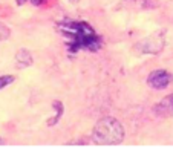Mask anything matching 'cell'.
Here are the masks:
<instances>
[{"mask_svg":"<svg viewBox=\"0 0 173 150\" xmlns=\"http://www.w3.org/2000/svg\"><path fill=\"white\" fill-rule=\"evenodd\" d=\"M14 83V75H2L0 77V91Z\"/></svg>","mask_w":173,"mask_h":150,"instance_id":"obj_8","label":"cell"},{"mask_svg":"<svg viewBox=\"0 0 173 150\" xmlns=\"http://www.w3.org/2000/svg\"><path fill=\"white\" fill-rule=\"evenodd\" d=\"M32 61H34L32 54H31L28 49L22 48V49L17 51V54H15V63H17V67H20V69L28 67V66L32 64Z\"/></svg>","mask_w":173,"mask_h":150,"instance_id":"obj_6","label":"cell"},{"mask_svg":"<svg viewBox=\"0 0 173 150\" xmlns=\"http://www.w3.org/2000/svg\"><path fill=\"white\" fill-rule=\"evenodd\" d=\"M46 0H31V3L34 5V6H40V5H43Z\"/></svg>","mask_w":173,"mask_h":150,"instance_id":"obj_10","label":"cell"},{"mask_svg":"<svg viewBox=\"0 0 173 150\" xmlns=\"http://www.w3.org/2000/svg\"><path fill=\"white\" fill-rule=\"evenodd\" d=\"M26 2H28V0H17V5H19V6H22V5H25Z\"/></svg>","mask_w":173,"mask_h":150,"instance_id":"obj_11","label":"cell"},{"mask_svg":"<svg viewBox=\"0 0 173 150\" xmlns=\"http://www.w3.org/2000/svg\"><path fill=\"white\" fill-rule=\"evenodd\" d=\"M124 136L123 124L113 117L101 118L92 130V141L100 146H118L124 141Z\"/></svg>","mask_w":173,"mask_h":150,"instance_id":"obj_2","label":"cell"},{"mask_svg":"<svg viewBox=\"0 0 173 150\" xmlns=\"http://www.w3.org/2000/svg\"><path fill=\"white\" fill-rule=\"evenodd\" d=\"M58 28L66 38V45L69 52L78 51H90L95 52L101 49V37L95 32V29L87 22L83 20H61L58 23Z\"/></svg>","mask_w":173,"mask_h":150,"instance_id":"obj_1","label":"cell"},{"mask_svg":"<svg viewBox=\"0 0 173 150\" xmlns=\"http://www.w3.org/2000/svg\"><path fill=\"white\" fill-rule=\"evenodd\" d=\"M153 113L156 117H161V118L173 117V93L167 95L166 98H162L159 103L155 104L153 106Z\"/></svg>","mask_w":173,"mask_h":150,"instance_id":"obj_5","label":"cell"},{"mask_svg":"<svg viewBox=\"0 0 173 150\" xmlns=\"http://www.w3.org/2000/svg\"><path fill=\"white\" fill-rule=\"evenodd\" d=\"M9 35H11L9 28H8L6 25L0 23V41H5V40H8V38H9Z\"/></svg>","mask_w":173,"mask_h":150,"instance_id":"obj_9","label":"cell"},{"mask_svg":"<svg viewBox=\"0 0 173 150\" xmlns=\"http://www.w3.org/2000/svg\"><path fill=\"white\" fill-rule=\"evenodd\" d=\"M0 146H3V139L2 138H0Z\"/></svg>","mask_w":173,"mask_h":150,"instance_id":"obj_12","label":"cell"},{"mask_svg":"<svg viewBox=\"0 0 173 150\" xmlns=\"http://www.w3.org/2000/svg\"><path fill=\"white\" fill-rule=\"evenodd\" d=\"M52 107L55 109V117L51 118V120L48 121V124H49V126H55L57 122L60 121V118L63 117V112H65V106H63L61 101H54V103H52Z\"/></svg>","mask_w":173,"mask_h":150,"instance_id":"obj_7","label":"cell"},{"mask_svg":"<svg viewBox=\"0 0 173 150\" xmlns=\"http://www.w3.org/2000/svg\"><path fill=\"white\" fill-rule=\"evenodd\" d=\"M172 81H173V75L166 69H155L147 77V84L156 91H162L169 87Z\"/></svg>","mask_w":173,"mask_h":150,"instance_id":"obj_3","label":"cell"},{"mask_svg":"<svg viewBox=\"0 0 173 150\" xmlns=\"http://www.w3.org/2000/svg\"><path fill=\"white\" fill-rule=\"evenodd\" d=\"M162 46H164L162 35H158V34L150 35L149 38L142 40L140 45H138V48L142 52H149V54H158V52L162 49Z\"/></svg>","mask_w":173,"mask_h":150,"instance_id":"obj_4","label":"cell"}]
</instances>
